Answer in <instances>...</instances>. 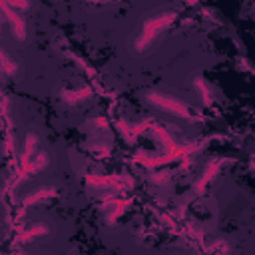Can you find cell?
Masks as SVG:
<instances>
[{"label": "cell", "mask_w": 255, "mask_h": 255, "mask_svg": "<svg viewBox=\"0 0 255 255\" xmlns=\"http://www.w3.org/2000/svg\"><path fill=\"white\" fill-rule=\"evenodd\" d=\"M173 12H163V14H159V16H155V18H151V20H147L145 24H143V28H141V32H139V36H137V40H135V50L137 52H143L153 40H155V36L167 26V24H171V20H173Z\"/></svg>", "instance_id": "6da1fadb"}, {"label": "cell", "mask_w": 255, "mask_h": 255, "mask_svg": "<svg viewBox=\"0 0 255 255\" xmlns=\"http://www.w3.org/2000/svg\"><path fill=\"white\" fill-rule=\"evenodd\" d=\"M147 102L153 104V106H157V108H161V110H167L169 114H175V116H179V118H189L187 106H185L183 102H179V100L167 96V94L149 92V94H147Z\"/></svg>", "instance_id": "7a4b0ae2"}, {"label": "cell", "mask_w": 255, "mask_h": 255, "mask_svg": "<svg viewBox=\"0 0 255 255\" xmlns=\"http://www.w3.org/2000/svg\"><path fill=\"white\" fill-rule=\"evenodd\" d=\"M0 10H2V12L6 14V18H8V22H10V26H12L14 38H16V40H24V38H26V26H24V20L20 18V14L14 12V10L8 6V2H0Z\"/></svg>", "instance_id": "3957f363"}, {"label": "cell", "mask_w": 255, "mask_h": 255, "mask_svg": "<svg viewBox=\"0 0 255 255\" xmlns=\"http://www.w3.org/2000/svg\"><path fill=\"white\" fill-rule=\"evenodd\" d=\"M54 195H56V189H54V187H40V189L28 193V195L22 199V205H24V207H32V205H36V203H40V201H44V199H48V197H54Z\"/></svg>", "instance_id": "277c9868"}, {"label": "cell", "mask_w": 255, "mask_h": 255, "mask_svg": "<svg viewBox=\"0 0 255 255\" xmlns=\"http://www.w3.org/2000/svg\"><path fill=\"white\" fill-rule=\"evenodd\" d=\"M90 94H92L90 88H82V90H76V92H68L66 90V92H62V100L68 102V104H78V102L86 100Z\"/></svg>", "instance_id": "5b68a950"}, {"label": "cell", "mask_w": 255, "mask_h": 255, "mask_svg": "<svg viewBox=\"0 0 255 255\" xmlns=\"http://www.w3.org/2000/svg\"><path fill=\"white\" fill-rule=\"evenodd\" d=\"M36 141H38V137H36L34 133H28V137H26V147H24V153H22V163H24V165L30 163V155H32L34 149H36Z\"/></svg>", "instance_id": "8992f818"}, {"label": "cell", "mask_w": 255, "mask_h": 255, "mask_svg": "<svg viewBox=\"0 0 255 255\" xmlns=\"http://www.w3.org/2000/svg\"><path fill=\"white\" fill-rule=\"evenodd\" d=\"M44 233H48V227H46V225H34V227H30V229H26V231L20 235V239H22V241H28V239H34V237L44 235Z\"/></svg>", "instance_id": "52a82bcc"}, {"label": "cell", "mask_w": 255, "mask_h": 255, "mask_svg": "<svg viewBox=\"0 0 255 255\" xmlns=\"http://www.w3.org/2000/svg\"><path fill=\"white\" fill-rule=\"evenodd\" d=\"M219 167H221V161H213V163L209 165V169H205V173H203L201 181L197 183V191H199V189H201V187H203V185H205V183H207V181H209V179L219 171Z\"/></svg>", "instance_id": "ba28073f"}, {"label": "cell", "mask_w": 255, "mask_h": 255, "mask_svg": "<svg viewBox=\"0 0 255 255\" xmlns=\"http://www.w3.org/2000/svg\"><path fill=\"white\" fill-rule=\"evenodd\" d=\"M0 68H2L6 74H14V72H16V64H14L2 50H0Z\"/></svg>", "instance_id": "9c48e42d"}, {"label": "cell", "mask_w": 255, "mask_h": 255, "mask_svg": "<svg viewBox=\"0 0 255 255\" xmlns=\"http://www.w3.org/2000/svg\"><path fill=\"white\" fill-rule=\"evenodd\" d=\"M195 86L201 90V94H203V100H205V102H209V90L205 88V84H203L201 80H195Z\"/></svg>", "instance_id": "30bf717a"}, {"label": "cell", "mask_w": 255, "mask_h": 255, "mask_svg": "<svg viewBox=\"0 0 255 255\" xmlns=\"http://www.w3.org/2000/svg\"><path fill=\"white\" fill-rule=\"evenodd\" d=\"M14 255H24V253H14Z\"/></svg>", "instance_id": "8fae6325"}]
</instances>
